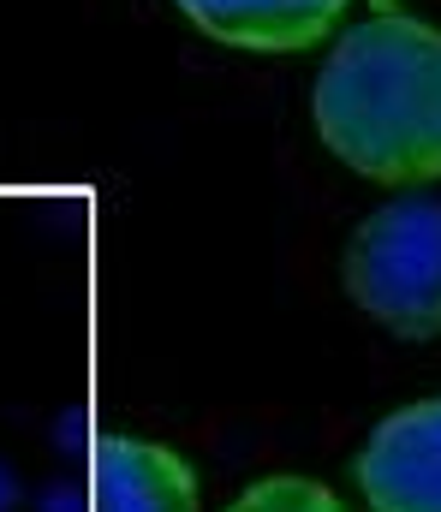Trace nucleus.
<instances>
[{
    "label": "nucleus",
    "instance_id": "1",
    "mask_svg": "<svg viewBox=\"0 0 441 512\" xmlns=\"http://www.w3.org/2000/svg\"><path fill=\"white\" fill-rule=\"evenodd\" d=\"M310 114L322 143L376 185L441 179V30L400 12L346 30Z\"/></svg>",
    "mask_w": 441,
    "mask_h": 512
},
{
    "label": "nucleus",
    "instance_id": "5",
    "mask_svg": "<svg viewBox=\"0 0 441 512\" xmlns=\"http://www.w3.org/2000/svg\"><path fill=\"white\" fill-rule=\"evenodd\" d=\"M179 12L227 48L293 54V48H310L316 36H328L346 0H179Z\"/></svg>",
    "mask_w": 441,
    "mask_h": 512
},
{
    "label": "nucleus",
    "instance_id": "3",
    "mask_svg": "<svg viewBox=\"0 0 441 512\" xmlns=\"http://www.w3.org/2000/svg\"><path fill=\"white\" fill-rule=\"evenodd\" d=\"M370 512H441V399L394 411L358 453Z\"/></svg>",
    "mask_w": 441,
    "mask_h": 512
},
{
    "label": "nucleus",
    "instance_id": "2",
    "mask_svg": "<svg viewBox=\"0 0 441 512\" xmlns=\"http://www.w3.org/2000/svg\"><path fill=\"white\" fill-rule=\"evenodd\" d=\"M352 304L400 340L441 334V203L400 197L376 209L346 245Z\"/></svg>",
    "mask_w": 441,
    "mask_h": 512
},
{
    "label": "nucleus",
    "instance_id": "4",
    "mask_svg": "<svg viewBox=\"0 0 441 512\" xmlns=\"http://www.w3.org/2000/svg\"><path fill=\"white\" fill-rule=\"evenodd\" d=\"M90 512H197V477L173 447L108 435L90 459Z\"/></svg>",
    "mask_w": 441,
    "mask_h": 512
},
{
    "label": "nucleus",
    "instance_id": "6",
    "mask_svg": "<svg viewBox=\"0 0 441 512\" xmlns=\"http://www.w3.org/2000/svg\"><path fill=\"white\" fill-rule=\"evenodd\" d=\"M227 512H346L316 477H257Z\"/></svg>",
    "mask_w": 441,
    "mask_h": 512
}]
</instances>
